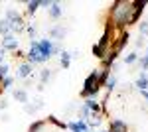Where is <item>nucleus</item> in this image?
Segmentation results:
<instances>
[{
	"label": "nucleus",
	"instance_id": "obj_1",
	"mask_svg": "<svg viewBox=\"0 0 148 132\" xmlns=\"http://www.w3.org/2000/svg\"><path fill=\"white\" fill-rule=\"evenodd\" d=\"M101 91L99 85V71H91L85 81H83V89H81V97L83 99H95V95Z\"/></svg>",
	"mask_w": 148,
	"mask_h": 132
},
{
	"label": "nucleus",
	"instance_id": "obj_2",
	"mask_svg": "<svg viewBox=\"0 0 148 132\" xmlns=\"http://www.w3.org/2000/svg\"><path fill=\"white\" fill-rule=\"evenodd\" d=\"M4 20L10 24L12 34H14V32H22V30H26V22H24L22 14H20L18 10H14V8H8V10H6V14H4Z\"/></svg>",
	"mask_w": 148,
	"mask_h": 132
},
{
	"label": "nucleus",
	"instance_id": "obj_3",
	"mask_svg": "<svg viewBox=\"0 0 148 132\" xmlns=\"http://www.w3.org/2000/svg\"><path fill=\"white\" fill-rule=\"evenodd\" d=\"M18 45H20V42L16 40V36H14V34L2 38V49H4V51H16V49H18Z\"/></svg>",
	"mask_w": 148,
	"mask_h": 132
},
{
	"label": "nucleus",
	"instance_id": "obj_4",
	"mask_svg": "<svg viewBox=\"0 0 148 132\" xmlns=\"http://www.w3.org/2000/svg\"><path fill=\"white\" fill-rule=\"evenodd\" d=\"M61 14H63V8H61V4L51 0L49 8H47V16H49L51 20H59V18H61Z\"/></svg>",
	"mask_w": 148,
	"mask_h": 132
},
{
	"label": "nucleus",
	"instance_id": "obj_5",
	"mask_svg": "<svg viewBox=\"0 0 148 132\" xmlns=\"http://www.w3.org/2000/svg\"><path fill=\"white\" fill-rule=\"evenodd\" d=\"M16 71H18L16 75H18L20 79H28L30 75H32V71H34V65H32V63H28V61H24V63H20V65H18V69H16Z\"/></svg>",
	"mask_w": 148,
	"mask_h": 132
},
{
	"label": "nucleus",
	"instance_id": "obj_6",
	"mask_svg": "<svg viewBox=\"0 0 148 132\" xmlns=\"http://www.w3.org/2000/svg\"><path fill=\"white\" fill-rule=\"evenodd\" d=\"M109 132H128V124L121 118H114L109 124Z\"/></svg>",
	"mask_w": 148,
	"mask_h": 132
},
{
	"label": "nucleus",
	"instance_id": "obj_7",
	"mask_svg": "<svg viewBox=\"0 0 148 132\" xmlns=\"http://www.w3.org/2000/svg\"><path fill=\"white\" fill-rule=\"evenodd\" d=\"M47 34H49L51 40H63L65 34H67V28H63V26H53V28H49Z\"/></svg>",
	"mask_w": 148,
	"mask_h": 132
},
{
	"label": "nucleus",
	"instance_id": "obj_8",
	"mask_svg": "<svg viewBox=\"0 0 148 132\" xmlns=\"http://www.w3.org/2000/svg\"><path fill=\"white\" fill-rule=\"evenodd\" d=\"M67 128L71 132H87L89 128H87V122L83 120V118H79V120L75 122H67Z\"/></svg>",
	"mask_w": 148,
	"mask_h": 132
},
{
	"label": "nucleus",
	"instance_id": "obj_9",
	"mask_svg": "<svg viewBox=\"0 0 148 132\" xmlns=\"http://www.w3.org/2000/svg\"><path fill=\"white\" fill-rule=\"evenodd\" d=\"M14 99L18 101V103H24V105L30 103V97H28V91L26 89H16L14 91Z\"/></svg>",
	"mask_w": 148,
	"mask_h": 132
},
{
	"label": "nucleus",
	"instance_id": "obj_10",
	"mask_svg": "<svg viewBox=\"0 0 148 132\" xmlns=\"http://www.w3.org/2000/svg\"><path fill=\"white\" fill-rule=\"evenodd\" d=\"M85 122H87V128L91 130V128H95V126H101L103 120H101V114H91Z\"/></svg>",
	"mask_w": 148,
	"mask_h": 132
},
{
	"label": "nucleus",
	"instance_id": "obj_11",
	"mask_svg": "<svg viewBox=\"0 0 148 132\" xmlns=\"http://www.w3.org/2000/svg\"><path fill=\"white\" fill-rule=\"evenodd\" d=\"M51 77H53V71H51V69H42V71H40V85L46 87V83Z\"/></svg>",
	"mask_w": 148,
	"mask_h": 132
},
{
	"label": "nucleus",
	"instance_id": "obj_12",
	"mask_svg": "<svg viewBox=\"0 0 148 132\" xmlns=\"http://www.w3.org/2000/svg\"><path fill=\"white\" fill-rule=\"evenodd\" d=\"M42 107H44V101H42V99L36 101V105H28V103L24 105V109H26V112H28V114H34L36 110H40Z\"/></svg>",
	"mask_w": 148,
	"mask_h": 132
},
{
	"label": "nucleus",
	"instance_id": "obj_13",
	"mask_svg": "<svg viewBox=\"0 0 148 132\" xmlns=\"http://www.w3.org/2000/svg\"><path fill=\"white\" fill-rule=\"evenodd\" d=\"M47 122H51V124H53V126H57L59 130H65V128H67V122L59 120L57 116H53V114H49V116H47Z\"/></svg>",
	"mask_w": 148,
	"mask_h": 132
},
{
	"label": "nucleus",
	"instance_id": "obj_14",
	"mask_svg": "<svg viewBox=\"0 0 148 132\" xmlns=\"http://www.w3.org/2000/svg\"><path fill=\"white\" fill-rule=\"evenodd\" d=\"M134 87H138L140 91H146V87H148V79H146V73H144V71H142V73H140V77L136 79Z\"/></svg>",
	"mask_w": 148,
	"mask_h": 132
},
{
	"label": "nucleus",
	"instance_id": "obj_15",
	"mask_svg": "<svg viewBox=\"0 0 148 132\" xmlns=\"http://www.w3.org/2000/svg\"><path fill=\"white\" fill-rule=\"evenodd\" d=\"M91 51H93V55H95V57H99V59H105V57H107V49H105V47H101L99 44L93 45Z\"/></svg>",
	"mask_w": 148,
	"mask_h": 132
},
{
	"label": "nucleus",
	"instance_id": "obj_16",
	"mask_svg": "<svg viewBox=\"0 0 148 132\" xmlns=\"http://www.w3.org/2000/svg\"><path fill=\"white\" fill-rule=\"evenodd\" d=\"M59 63H61L63 69H69V65H71V53H69V51H61V59H59Z\"/></svg>",
	"mask_w": 148,
	"mask_h": 132
},
{
	"label": "nucleus",
	"instance_id": "obj_17",
	"mask_svg": "<svg viewBox=\"0 0 148 132\" xmlns=\"http://www.w3.org/2000/svg\"><path fill=\"white\" fill-rule=\"evenodd\" d=\"M10 34H12L10 24H8L6 20H4V18H2V20H0V36L4 38V36H10Z\"/></svg>",
	"mask_w": 148,
	"mask_h": 132
},
{
	"label": "nucleus",
	"instance_id": "obj_18",
	"mask_svg": "<svg viewBox=\"0 0 148 132\" xmlns=\"http://www.w3.org/2000/svg\"><path fill=\"white\" fill-rule=\"evenodd\" d=\"M46 126V120H36L30 124V128H28V132H42V128Z\"/></svg>",
	"mask_w": 148,
	"mask_h": 132
},
{
	"label": "nucleus",
	"instance_id": "obj_19",
	"mask_svg": "<svg viewBox=\"0 0 148 132\" xmlns=\"http://www.w3.org/2000/svg\"><path fill=\"white\" fill-rule=\"evenodd\" d=\"M26 6H28V14L32 16V14H36V12H38V8L42 6V2H40V0H34V2H28Z\"/></svg>",
	"mask_w": 148,
	"mask_h": 132
},
{
	"label": "nucleus",
	"instance_id": "obj_20",
	"mask_svg": "<svg viewBox=\"0 0 148 132\" xmlns=\"http://www.w3.org/2000/svg\"><path fill=\"white\" fill-rule=\"evenodd\" d=\"M136 61H138V53H136V51L125 55V65H132V63H136Z\"/></svg>",
	"mask_w": 148,
	"mask_h": 132
},
{
	"label": "nucleus",
	"instance_id": "obj_21",
	"mask_svg": "<svg viewBox=\"0 0 148 132\" xmlns=\"http://www.w3.org/2000/svg\"><path fill=\"white\" fill-rule=\"evenodd\" d=\"M105 87L109 89V91H113V89L116 87V77H114V75H111V77L107 79V83H105Z\"/></svg>",
	"mask_w": 148,
	"mask_h": 132
},
{
	"label": "nucleus",
	"instance_id": "obj_22",
	"mask_svg": "<svg viewBox=\"0 0 148 132\" xmlns=\"http://www.w3.org/2000/svg\"><path fill=\"white\" fill-rule=\"evenodd\" d=\"M26 32H28V36H30V40H38V30H36V26H28Z\"/></svg>",
	"mask_w": 148,
	"mask_h": 132
},
{
	"label": "nucleus",
	"instance_id": "obj_23",
	"mask_svg": "<svg viewBox=\"0 0 148 132\" xmlns=\"http://www.w3.org/2000/svg\"><path fill=\"white\" fill-rule=\"evenodd\" d=\"M12 83H14V77H12V75L4 77V79H2V89H10V87H12Z\"/></svg>",
	"mask_w": 148,
	"mask_h": 132
},
{
	"label": "nucleus",
	"instance_id": "obj_24",
	"mask_svg": "<svg viewBox=\"0 0 148 132\" xmlns=\"http://www.w3.org/2000/svg\"><path fill=\"white\" fill-rule=\"evenodd\" d=\"M140 67H142L144 73L148 71V55H142V57H140Z\"/></svg>",
	"mask_w": 148,
	"mask_h": 132
},
{
	"label": "nucleus",
	"instance_id": "obj_25",
	"mask_svg": "<svg viewBox=\"0 0 148 132\" xmlns=\"http://www.w3.org/2000/svg\"><path fill=\"white\" fill-rule=\"evenodd\" d=\"M8 71H10V67L6 65V63H2V65H0V77H2V79L8 77Z\"/></svg>",
	"mask_w": 148,
	"mask_h": 132
},
{
	"label": "nucleus",
	"instance_id": "obj_26",
	"mask_svg": "<svg viewBox=\"0 0 148 132\" xmlns=\"http://www.w3.org/2000/svg\"><path fill=\"white\" fill-rule=\"evenodd\" d=\"M140 36H142V38H146V36H148V20L140 24Z\"/></svg>",
	"mask_w": 148,
	"mask_h": 132
},
{
	"label": "nucleus",
	"instance_id": "obj_27",
	"mask_svg": "<svg viewBox=\"0 0 148 132\" xmlns=\"http://www.w3.org/2000/svg\"><path fill=\"white\" fill-rule=\"evenodd\" d=\"M142 45H144V38L140 36V38H138V40H136V47H142Z\"/></svg>",
	"mask_w": 148,
	"mask_h": 132
},
{
	"label": "nucleus",
	"instance_id": "obj_28",
	"mask_svg": "<svg viewBox=\"0 0 148 132\" xmlns=\"http://www.w3.org/2000/svg\"><path fill=\"white\" fill-rule=\"evenodd\" d=\"M6 107H8V101H4V99H2V101H0V110H4Z\"/></svg>",
	"mask_w": 148,
	"mask_h": 132
},
{
	"label": "nucleus",
	"instance_id": "obj_29",
	"mask_svg": "<svg viewBox=\"0 0 148 132\" xmlns=\"http://www.w3.org/2000/svg\"><path fill=\"white\" fill-rule=\"evenodd\" d=\"M69 53H71V59H73V57H79V49H73V51H69Z\"/></svg>",
	"mask_w": 148,
	"mask_h": 132
},
{
	"label": "nucleus",
	"instance_id": "obj_30",
	"mask_svg": "<svg viewBox=\"0 0 148 132\" xmlns=\"http://www.w3.org/2000/svg\"><path fill=\"white\" fill-rule=\"evenodd\" d=\"M140 93H142V97H144V99H146V103H148V91H140Z\"/></svg>",
	"mask_w": 148,
	"mask_h": 132
},
{
	"label": "nucleus",
	"instance_id": "obj_31",
	"mask_svg": "<svg viewBox=\"0 0 148 132\" xmlns=\"http://www.w3.org/2000/svg\"><path fill=\"white\" fill-rule=\"evenodd\" d=\"M2 91H4V89H2V81H0V93H2Z\"/></svg>",
	"mask_w": 148,
	"mask_h": 132
},
{
	"label": "nucleus",
	"instance_id": "obj_32",
	"mask_svg": "<svg viewBox=\"0 0 148 132\" xmlns=\"http://www.w3.org/2000/svg\"><path fill=\"white\" fill-rule=\"evenodd\" d=\"M99 132H109V130H99Z\"/></svg>",
	"mask_w": 148,
	"mask_h": 132
},
{
	"label": "nucleus",
	"instance_id": "obj_33",
	"mask_svg": "<svg viewBox=\"0 0 148 132\" xmlns=\"http://www.w3.org/2000/svg\"><path fill=\"white\" fill-rule=\"evenodd\" d=\"M146 79H148V73H146Z\"/></svg>",
	"mask_w": 148,
	"mask_h": 132
},
{
	"label": "nucleus",
	"instance_id": "obj_34",
	"mask_svg": "<svg viewBox=\"0 0 148 132\" xmlns=\"http://www.w3.org/2000/svg\"><path fill=\"white\" fill-rule=\"evenodd\" d=\"M146 53H148V49H146Z\"/></svg>",
	"mask_w": 148,
	"mask_h": 132
},
{
	"label": "nucleus",
	"instance_id": "obj_35",
	"mask_svg": "<svg viewBox=\"0 0 148 132\" xmlns=\"http://www.w3.org/2000/svg\"><path fill=\"white\" fill-rule=\"evenodd\" d=\"M146 91H148V87H146Z\"/></svg>",
	"mask_w": 148,
	"mask_h": 132
}]
</instances>
